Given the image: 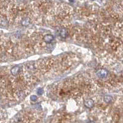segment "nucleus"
Listing matches in <instances>:
<instances>
[{"label":"nucleus","mask_w":123,"mask_h":123,"mask_svg":"<svg viewBox=\"0 0 123 123\" xmlns=\"http://www.w3.org/2000/svg\"><path fill=\"white\" fill-rule=\"evenodd\" d=\"M108 75V72L107 70L105 69H100L97 70V75L100 79H105L107 77Z\"/></svg>","instance_id":"1"},{"label":"nucleus","mask_w":123,"mask_h":123,"mask_svg":"<svg viewBox=\"0 0 123 123\" xmlns=\"http://www.w3.org/2000/svg\"><path fill=\"white\" fill-rule=\"evenodd\" d=\"M84 105L88 108H92L94 106V102L91 99H88L84 101Z\"/></svg>","instance_id":"3"},{"label":"nucleus","mask_w":123,"mask_h":123,"mask_svg":"<svg viewBox=\"0 0 123 123\" xmlns=\"http://www.w3.org/2000/svg\"><path fill=\"white\" fill-rule=\"evenodd\" d=\"M54 40V37L50 34H46L43 37V40L46 43H50Z\"/></svg>","instance_id":"2"},{"label":"nucleus","mask_w":123,"mask_h":123,"mask_svg":"<svg viewBox=\"0 0 123 123\" xmlns=\"http://www.w3.org/2000/svg\"><path fill=\"white\" fill-rule=\"evenodd\" d=\"M21 71V67L19 66H15L11 70V72L13 75H17Z\"/></svg>","instance_id":"5"},{"label":"nucleus","mask_w":123,"mask_h":123,"mask_svg":"<svg viewBox=\"0 0 123 123\" xmlns=\"http://www.w3.org/2000/svg\"><path fill=\"white\" fill-rule=\"evenodd\" d=\"M43 90L42 88H38V90H37V93H38V95H41L43 94Z\"/></svg>","instance_id":"9"},{"label":"nucleus","mask_w":123,"mask_h":123,"mask_svg":"<svg viewBox=\"0 0 123 123\" xmlns=\"http://www.w3.org/2000/svg\"><path fill=\"white\" fill-rule=\"evenodd\" d=\"M88 123H95V122H93V121H90V122H88Z\"/></svg>","instance_id":"11"},{"label":"nucleus","mask_w":123,"mask_h":123,"mask_svg":"<svg viewBox=\"0 0 123 123\" xmlns=\"http://www.w3.org/2000/svg\"><path fill=\"white\" fill-rule=\"evenodd\" d=\"M103 100L105 101V102L107 103H110L113 100V98L110 95H105V96L104 97Z\"/></svg>","instance_id":"7"},{"label":"nucleus","mask_w":123,"mask_h":123,"mask_svg":"<svg viewBox=\"0 0 123 123\" xmlns=\"http://www.w3.org/2000/svg\"><path fill=\"white\" fill-rule=\"evenodd\" d=\"M0 24H1L2 26H6L7 25V21L4 18L0 19Z\"/></svg>","instance_id":"8"},{"label":"nucleus","mask_w":123,"mask_h":123,"mask_svg":"<svg viewBox=\"0 0 123 123\" xmlns=\"http://www.w3.org/2000/svg\"><path fill=\"white\" fill-rule=\"evenodd\" d=\"M31 19L29 18H26L23 19L22 21H21V24L22 26H24V27H27L31 24Z\"/></svg>","instance_id":"6"},{"label":"nucleus","mask_w":123,"mask_h":123,"mask_svg":"<svg viewBox=\"0 0 123 123\" xmlns=\"http://www.w3.org/2000/svg\"><path fill=\"white\" fill-rule=\"evenodd\" d=\"M59 34L60 37L62 39H66L67 36V30L65 28H62V29L59 31Z\"/></svg>","instance_id":"4"},{"label":"nucleus","mask_w":123,"mask_h":123,"mask_svg":"<svg viewBox=\"0 0 123 123\" xmlns=\"http://www.w3.org/2000/svg\"><path fill=\"white\" fill-rule=\"evenodd\" d=\"M31 100L32 101H36L37 100V97L36 95H32L31 97Z\"/></svg>","instance_id":"10"}]
</instances>
